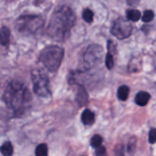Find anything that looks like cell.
<instances>
[{
    "label": "cell",
    "instance_id": "cell-1",
    "mask_svg": "<svg viewBox=\"0 0 156 156\" xmlns=\"http://www.w3.org/2000/svg\"><path fill=\"white\" fill-rule=\"evenodd\" d=\"M76 23L74 12L69 7L62 5L54 11L47 27V34L55 41H63L69 37L71 27Z\"/></svg>",
    "mask_w": 156,
    "mask_h": 156
},
{
    "label": "cell",
    "instance_id": "cell-2",
    "mask_svg": "<svg viewBox=\"0 0 156 156\" xmlns=\"http://www.w3.org/2000/svg\"><path fill=\"white\" fill-rule=\"evenodd\" d=\"M3 101L7 104L8 108L12 109L15 113L22 115L30 108L31 94L22 82L12 81L5 87V92L3 94Z\"/></svg>",
    "mask_w": 156,
    "mask_h": 156
},
{
    "label": "cell",
    "instance_id": "cell-3",
    "mask_svg": "<svg viewBox=\"0 0 156 156\" xmlns=\"http://www.w3.org/2000/svg\"><path fill=\"white\" fill-rule=\"evenodd\" d=\"M62 59L63 50L59 46H48L41 53V62L50 71H57Z\"/></svg>",
    "mask_w": 156,
    "mask_h": 156
},
{
    "label": "cell",
    "instance_id": "cell-4",
    "mask_svg": "<svg viewBox=\"0 0 156 156\" xmlns=\"http://www.w3.org/2000/svg\"><path fill=\"white\" fill-rule=\"evenodd\" d=\"M44 20L43 18L38 15H24L16 20V30L20 34L24 35H32L35 32H38L43 27Z\"/></svg>",
    "mask_w": 156,
    "mask_h": 156
},
{
    "label": "cell",
    "instance_id": "cell-5",
    "mask_svg": "<svg viewBox=\"0 0 156 156\" xmlns=\"http://www.w3.org/2000/svg\"><path fill=\"white\" fill-rule=\"evenodd\" d=\"M32 85H34V92L39 97H48L50 96V86H48V80L46 74H43L41 70L32 71Z\"/></svg>",
    "mask_w": 156,
    "mask_h": 156
},
{
    "label": "cell",
    "instance_id": "cell-6",
    "mask_svg": "<svg viewBox=\"0 0 156 156\" xmlns=\"http://www.w3.org/2000/svg\"><path fill=\"white\" fill-rule=\"evenodd\" d=\"M83 59L87 67H93L98 65L102 59V48L98 44H90L83 54Z\"/></svg>",
    "mask_w": 156,
    "mask_h": 156
},
{
    "label": "cell",
    "instance_id": "cell-7",
    "mask_svg": "<svg viewBox=\"0 0 156 156\" xmlns=\"http://www.w3.org/2000/svg\"><path fill=\"white\" fill-rule=\"evenodd\" d=\"M112 34L119 39H125L132 34V24L124 19H117L112 24Z\"/></svg>",
    "mask_w": 156,
    "mask_h": 156
},
{
    "label": "cell",
    "instance_id": "cell-8",
    "mask_svg": "<svg viewBox=\"0 0 156 156\" xmlns=\"http://www.w3.org/2000/svg\"><path fill=\"white\" fill-rule=\"evenodd\" d=\"M9 38H11V32L7 27H2L0 28V43L3 46H8L9 44Z\"/></svg>",
    "mask_w": 156,
    "mask_h": 156
},
{
    "label": "cell",
    "instance_id": "cell-9",
    "mask_svg": "<svg viewBox=\"0 0 156 156\" xmlns=\"http://www.w3.org/2000/svg\"><path fill=\"white\" fill-rule=\"evenodd\" d=\"M149 98H151V96L147 93V92H139L137 94H136V104L140 106H144L147 105Z\"/></svg>",
    "mask_w": 156,
    "mask_h": 156
},
{
    "label": "cell",
    "instance_id": "cell-10",
    "mask_svg": "<svg viewBox=\"0 0 156 156\" xmlns=\"http://www.w3.org/2000/svg\"><path fill=\"white\" fill-rule=\"evenodd\" d=\"M82 122H83V124H86V125H90V124H93V122H94V113L92 112V110H89V109L83 110V113H82Z\"/></svg>",
    "mask_w": 156,
    "mask_h": 156
},
{
    "label": "cell",
    "instance_id": "cell-11",
    "mask_svg": "<svg viewBox=\"0 0 156 156\" xmlns=\"http://www.w3.org/2000/svg\"><path fill=\"white\" fill-rule=\"evenodd\" d=\"M77 101L80 105H86L87 104V93L85 92V89L83 87H80V92L77 94Z\"/></svg>",
    "mask_w": 156,
    "mask_h": 156
},
{
    "label": "cell",
    "instance_id": "cell-12",
    "mask_svg": "<svg viewBox=\"0 0 156 156\" xmlns=\"http://www.w3.org/2000/svg\"><path fill=\"white\" fill-rule=\"evenodd\" d=\"M128 96H129V87L128 86H120L119 92H117V97H119V100L125 101V100L128 98Z\"/></svg>",
    "mask_w": 156,
    "mask_h": 156
},
{
    "label": "cell",
    "instance_id": "cell-13",
    "mask_svg": "<svg viewBox=\"0 0 156 156\" xmlns=\"http://www.w3.org/2000/svg\"><path fill=\"white\" fill-rule=\"evenodd\" d=\"M0 152H2L3 155L5 156H11L12 154H14V147H12V144L9 141L4 143V144L2 145V148H0Z\"/></svg>",
    "mask_w": 156,
    "mask_h": 156
},
{
    "label": "cell",
    "instance_id": "cell-14",
    "mask_svg": "<svg viewBox=\"0 0 156 156\" xmlns=\"http://www.w3.org/2000/svg\"><path fill=\"white\" fill-rule=\"evenodd\" d=\"M140 16H141V14L139 9H129V11H126V18L131 22H137L139 19H140Z\"/></svg>",
    "mask_w": 156,
    "mask_h": 156
},
{
    "label": "cell",
    "instance_id": "cell-15",
    "mask_svg": "<svg viewBox=\"0 0 156 156\" xmlns=\"http://www.w3.org/2000/svg\"><path fill=\"white\" fill-rule=\"evenodd\" d=\"M37 156H46L47 155V145L46 144H39L37 149H35Z\"/></svg>",
    "mask_w": 156,
    "mask_h": 156
},
{
    "label": "cell",
    "instance_id": "cell-16",
    "mask_svg": "<svg viewBox=\"0 0 156 156\" xmlns=\"http://www.w3.org/2000/svg\"><path fill=\"white\" fill-rule=\"evenodd\" d=\"M101 144H102V137L100 135H94L92 137V140H90V145H92L93 148H97Z\"/></svg>",
    "mask_w": 156,
    "mask_h": 156
},
{
    "label": "cell",
    "instance_id": "cell-17",
    "mask_svg": "<svg viewBox=\"0 0 156 156\" xmlns=\"http://www.w3.org/2000/svg\"><path fill=\"white\" fill-rule=\"evenodd\" d=\"M105 65H106V67H108V69H113V66H115V58H113V54H110V53L106 54Z\"/></svg>",
    "mask_w": 156,
    "mask_h": 156
},
{
    "label": "cell",
    "instance_id": "cell-18",
    "mask_svg": "<svg viewBox=\"0 0 156 156\" xmlns=\"http://www.w3.org/2000/svg\"><path fill=\"white\" fill-rule=\"evenodd\" d=\"M82 16H83V19H85V22H87V23H92L93 22V12H92V9H83V12H82Z\"/></svg>",
    "mask_w": 156,
    "mask_h": 156
},
{
    "label": "cell",
    "instance_id": "cell-19",
    "mask_svg": "<svg viewBox=\"0 0 156 156\" xmlns=\"http://www.w3.org/2000/svg\"><path fill=\"white\" fill-rule=\"evenodd\" d=\"M154 16H155V15H154V11L148 9V11H145L144 14H143V16H140V18L145 22V23H148V22H151L152 19H154Z\"/></svg>",
    "mask_w": 156,
    "mask_h": 156
},
{
    "label": "cell",
    "instance_id": "cell-20",
    "mask_svg": "<svg viewBox=\"0 0 156 156\" xmlns=\"http://www.w3.org/2000/svg\"><path fill=\"white\" fill-rule=\"evenodd\" d=\"M155 141H156V129H151L149 131V143L154 144Z\"/></svg>",
    "mask_w": 156,
    "mask_h": 156
},
{
    "label": "cell",
    "instance_id": "cell-21",
    "mask_svg": "<svg viewBox=\"0 0 156 156\" xmlns=\"http://www.w3.org/2000/svg\"><path fill=\"white\" fill-rule=\"evenodd\" d=\"M108 48H109L108 53H110V54H115L116 53V44L113 43V41H109L108 42Z\"/></svg>",
    "mask_w": 156,
    "mask_h": 156
},
{
    "label": "cell",
    "instance_id": "cell-22",
    "mask_svg": "<svg viewBox=\"0 0 156 156\" xmlns=\"http://www.w3.org/2000/svg\"><path fill=\"white\" fill-rule=\"evenodd\" d=\"M102 154H105V148H104L102 144H101L96 148V155H102Z\"/></svg>",
    "mask_w": 156,
    "mask_h": 156
}]
</instances>
